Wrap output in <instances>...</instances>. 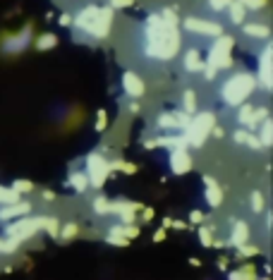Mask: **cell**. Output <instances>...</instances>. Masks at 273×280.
I'll list each match as a JSON object with an SVG mask.
<instances>
[{
  "label": "cell",
  "mask_w": 273,
  "mask_h": 280,
  "mask_svg": "<svg viewBox=\"0 0 273 280\" xmlns=\"http://www.w3.org/2000/svg\"><path fill=\"white\" fill-rule=\"evenodd\" d=\"M151 218H154V211H151V208H146V211H144V218H141V221H151Z\"/></svg>",
  "instance_id": "obj_48"
},
{
  "label": "cell",
  "mask_w": 273,
  "mask_h": 280,
  "mask_svg": "<svg viewBox=\"0 0 273 280\" xmlns=\"http://www.w3.org/2000/svg\"><path fill=\"white\" fill-rule=\"evenodd\" d=\"M91 208H94L96 216H110V201L106 196H96L94 204H91Z\"/></svg>",
  "instance_id": "obj_28"
},
{
  "label": "cell",
  "mask_w": 273,
  "mask_h": 280,
  "mask_svg": "<svg viewBox=\"0 0 273 280\" xmlns=\"http://www.w3.org/2000/svg\"><path fill=\"white\" fill-rule=\"evenodd\" d=\"M168 166L173 175H187L192 170V156L187 151V146H175L170 149V156H168Z\"/></svg>",
  "instance_id": "obj_11"
},
{
  "label": "cell",
  "mask_w": 273,
  "mask_h": 280,
  "mask_svg": "<svg viewBox=\"0 0 273 280\" xmlns=\"http://www.w3.org/2000/svg\"><path fill=\"white\" fill-rule=\"evenodd\" d=\"M225 10H228V15H230V22H233V24H245L247 7L240 2V0H230V5H228Z\"/></svg>",
  "instance_id": "obj_22"
},
{
  "label": "cell",
  "mask_w": 273,
  "mask_h": 280,
  "mask_svg": "<svg viewBox=\"0 0 273 280\" xmlns=\"http://www.w3.org/2000/svg\"><path fill=\"white\" fill-rule=\"evenodd\" d=\"M259 125H261V127H259V141H261L264 149H269V146L273 144V122H271V117H264Z\"/></svg>",
  "instance_id": "obj_23"
},
{
  "label": "cell",
  "mask_w": 273,
  "mask_h": 280,
  "mask_svg": "<svg viewBox=\"0 0 273 280\" xmlns=\"http://www.w3.org/2000/svg\"><path fill=\"white\" fill-rule=\"evenodd\" d=\"M22 196L17 194L12 187H2L0 185V206H5V204H15V201H20Z\"/></svg>",
  "instance_id": "obj_29"
},
{
  "label": "cell",
  "mask_w": 273,
  "mask_h": 280,
  "mask_svg": "<svg viewBox=\"0 0 273 280\" xmlns=\"http://www.w3.org/2000/svg\"><path fill=\"white\" fill-rule=\"evenodd\" d=\"M180 111H185L187 115L196 112V93H194L192 89H187V91L182 93V108H180Z\"/></svg>",
  "instance_id": "obj_26"
},
{
  "label": "cell",
  "mask_w": 273,
  "mask_h": 280,
  "mask_svg": "<svg viewBox=\"0 0 273 280\" xmlns=\"http://www.w3.org/2000/svg\"><path fill=\"white\" fill-rule=\"evenodd\" d=\"M209 2V7L214 10V12H223L228 5H230V0H206Z\"/></svg>",
  "instance_id": "obj_39"
},
{
  "label": "cell",
  "mask_w": 273,
  "mask_h": 280,
  "mask_svg": "<svg viewBox=\"0 0 273 280\" xmlns=\"http://www.w3.org/2000/svg\"><path fill=\"white\" fill-rule=\"evenodd\" d=\"M187 122H190V115H187L185 111L161 112V115H158V120H156L158 130H163V132H185Z\"/></svg>",
  "instance_id": "obj_10"
},
{
  "label": "cell",
  "mask_w": 273,
  "mask_h": 280,
  "mask_svg": "<svg viewBox=\"0 0 273 280\" xmlns=\"http://www.w3.org/2000/svg\"><path fill=\"white\" fill-rule=\"evenodd\" d=\"M108 127V115H106V111H98V115H96V132H103Z\"/></svg>",
  "instance_id": "obj_38"
},
{
  "label": "cell",
  "mask_w": 273,
  "mask_h": 280,
  "mask_svg": "<svg viewBox=\"0 0 273 280\" xmlns=\"http://www.w3.org/2000/svg\"><path fill=\"white\" fill-rule=\"evenodd\" d=\"M120 86H122L125 96H127V98H132V101H139V98L144 96V91H146L144 79H141L136 72H132V70L122 72V77H120Z\"/></svg>",
  "instance_id": "obj_12"
},
{
  "label": "cell",
  "mask_w": 273,
  "mask_h": 280,
  "mask_svg": "<svg viewBox=\"0 0 273 280\" xmlns=\"http://www.w3.org/2000/svg\"><path fill=\"white\" fill-rule=\"evenodd\" d=\"M182 67H185V72H190V75H196V72H201L204 70V57L201 53L196 51V48H190L185 57H182Z\"/></svg>",
  "instance_id": "obj_19"
},
{
  "label": "cell",
  "mask_w": 273,
  "mask_h": 280,
  "mask_svg": "<svg viewBox=\"0 0 273 280\" xmlns=\"http://www.w3.org/2000/svg\"><path fill=\"white\" fill-rule=\"evenodd\" d=\"M144 56L156 60V62H168L177 56L182 38L177 31V15L173 10H161L158 15H151L144 22Z\"/></svg>",
  "instance_id": "obj_1"
},
{
  "label": "cell",
  "mask_w": 273,
  "mask_h": 280,
  "mask_svg": "<svg viewBox=\"0 0 273 280\" xmlns=\"http://www.w3.org/2000/svg\"><path fill=\"white\" fill-rule=\"evenodd\" d=\"M58 22H60V27H72V15H67V12H62Z\"/></svg>",
  "instance_id": "obj_42"
},
{
  "label": "cell",
  "mask_w": 273,
  "mask_h": 280,
  "mask_svg": "<svg viewBox=\"0 0 273 280\" xmlns=\"http://www.w3.org/2000/svg\"><path fill=\"white\" fill-rule=\"evenodd\" d=\"M216 125V115L209 111L204 112H192L190 122L185 127V139H187V146H194V149H201L206 139L211 137V127Z\"/></svg>",
  "instance_id": "obj_4"
},
{
  "label": "cell",
  "mask_w": 273,
  "mask_h": 280,
  "mask_svg": "<svg viewBox=\"0 0 273 280\" xmlns=\"http://www.w3.org/2000/svg\"><path fill=\"white\" fill-rule=\"evenodd\" d=\"M122 232H125V237H127V240H132V237H136V235H139V227H135L132 223L127 225V227L122 225Z\"/></svg>",
  "instance_id": "obj_41"
},
{
  "label": "cell",
  "mask_w": 273,
  "mask_h": 280,
  "mask_svg": "<svg viewBox=\"0 0 273 280\" xmlns=\"http://www.w3.org/2000/svg\"><path fill=\"white\" fill-rule=\"evenodd\" d=\"M120 170H125V172H130V175H132V172L136 170V166H132V163H125V161H122V168H120Z\"/></svg>",
  "instance_id": "obj_46"
},
{
  "label": "cell",
  "mask_w": 273,
  "mask_h": 280,
  "mask_svg": "<svg viewBox=\"0 0 273 280\" xmlns=\"http://www.w3.org/2000/svg\"><path fill=\"white\" fill-rule=\"evenodd\" d=\"M72 27L77 34V41H103L113 27V10L86 5L72 17Z\"/></svg>",
  "instance_id": "obj_2"
},
{
  "label": "cell",
  "mask_w": 273,
  "mask_h": 280,
  "mask_svg": "<svg viewBox=\"0 0 273 280\" xmlns=\"http://www.w3.org/2000/svg\"><path fill=\"white\" fill-rule=\"evenodd\" d=\"M237 249H240V254H242V256H252V254H256V247H247V244L237 247Z\"/></svg>",
  "instance_id": "obj_43"
},
{
  "label": "cell",
  "mask_w": 273,
  "mask_h": 280,
  "mask_svg": "<svg viewBox=\"0 0 273 280\" xmlns=\"http://www.w3.org/2000/svg\"><path fill=\"white\" fill-rule=\"evenodd\" d=\"M249 206H252L254 213H261V211H264V194H261V192H252V196H249Z\"/></svg>",
  "instance_id": "obj_32"
},
{
  "label": "cell",
  "mask_w": 273,
  "mask_h": 280,
  "mask_svg": "<svg viewBox=\"0 0 273 280\" xmlns=\"http://www.w3.org/2000/svg\"><path fill=\"white\" fill-rule=\"evenodd\" d=\"M170 225H173V227H177V230H182V227H185V223H182V221H173Z\"/></svg>",
  "instance_id": "obj_49"
},
{
  "label": "cell",
  "mask_w": 273,
  "mask_h": 280,
  "mask_svg": "<svg viewBox=\"0 0 273 280\" xmlns=\"http://www.w3.org/2000/svg\"><path fill=\"white\" fill-rule=\"evenodd\" d=\"M135 0H110V10H125V7H130Z\"/></svg>",
  "instance_id": "obj_40"
},
{
  "label": "cell",
  "mask_w": 273,
  "mask_h": 280,
  "mask_svg": "<svg viewBox=\"0 0 273 280\" xmlns=\"http://www.w3.org/2000/svg\"><path fill=\"white\" fill-rule=\"evenodd\" d=\"M190 221H192V223H201V221H204V213H201V211H192Z\"/></svg>",
  "instance_id": "obj_44"
},
{
  "label": "cell",
  "mask_w": 273,
  "mask_h": 280,
  "mask_svg": "<svg viewBox=\"0 0 273 280\" xmlns=\"http://www.w3.org/2000/svg\"><path fill=\"white\" fill-rule=\"evenodd\" d=\"M77 232H79V225H77V223H65L60 230H58V240L70 242V240H75V237H77Z\"/></svg>",
  "instance_id": "obj_25"
},
{
  "label": "cell",
  "mask_w": 273,
  "mask_h": 280,
  "mask_svg": "<svg viewBox=\"0 0 273 280\" xmlns=\"http://www.w3.org/2000/svg\"><path fill=\"white\" fill-rule=\"evenodd\" d=\"M67 185H70L77 194H84V192L89 189V177H86L84 170H72V172L67 175Z\"/></svg>",
  "instance_id": "obj_20"
},
{
  "label": "cell",
  "mask_w": 273,
  "mask_h": 280,
  "mask_svg": "<svg viewBox=\"0 0 273 280\" xmlns=\"http://www.w3.org/2000/svg\"><path fill=\"white\" fill-rule=\"evenodd\" d=\"M247 242H249V225H247L245 221H233L228 244H230V247H242Z\"/></svg>",
  "instance_id": "obj_17"
},
{
  "label": "cell",
  "mask_w": 273,
  "mask_h": 280,
  "mask_svg": "<svg viewBox=\"0 0 273 280\" xmlns=\"http://www.w3.org/2000/svg\"><path fill=\"white\" fill-rule=\"evenodd\" d=\"M264 117H269V111H266V108H254V106L247 103V101L237 106V122H240V127H245L249 132L256 130Z\"/></svg>",
  "instance_id": "obj_9"
},
{
  "label": "cell",
  "mask_w": 273,
  "mask_h": 280,
  "mask_svg": "<svg viewBox=\"0 0 273 280\" xmlns=\"http://www.w3.org/2000/svg\"><path fill=\"white\" fill-rule=\"evenodd\" d=\"M108 163L110 161H106V156L98 153V151H94V153H89V156L84 158V172H86V177H89V187L101 189V187L106 185V180H108V175H110Z\"/></svg>",
  "instance_id": "obj_6"
},
{
  "label": "cell",
  "mask_w": 273,
  "mask_h": 280,
  "mask_svg": "<svg viewBox=\"0 0 273 280\" xmlns=\"http://www.w3.org/2000/svg\"><path fill=\"white\" fill-rule=\"evenodd\" d=\"M249 134H252L249 130L240 127V130H235V132H233V141H235V144H240V146H247V139H249Z\"/></svg>",
  "instance_id": "obj_35"
},
{
  "label": "cell",
  "mask_w": 273,
  "mask_h": 280,
  "mask_svg": "<svg viewBox=\"0 0 273 280\" xmlns=\"http://www.w3.org/2000/svg\"><path fill=\"white\" fill-rule=\"evenodd\" d=\"M185 31H190L194 36H201V38H216L223 34V27L218 22H211V19H204V17H187L182 22Z\"/></svg>",
  "instance_id": "obj_8"
},
{
  "label": "cell",
  "mask_w": 273,
  "mask_h": 280,
  "mask_svg": "<svg viewBox=\"0 0 273 280\" xmlns=\"http://www.w3.org/2000/svg\"><path fill=\"white\" fill-rule=\"evenodd\" d=\"M29 211H31L29 201H22V199L15 201V204H5V206H0V221L5 223V221H12V218H22Z\"/></svg>",
  "instance_id": "obj_16"
},
{
  "label": "cell",
  "mask_w": 273,
  "mask_h": 280,
  "mask_svg": "<svg viewBox=\"0 0 273 280\" xmlns=\"http://www.w3.org/2000/svg\"><path fill=\"white\" fill-rule=\"evenodd\" d=\"M43 199H46V201H53L55 194H53V192H43Z\"/></svg>",
  "instance_id": "obj_50"
},
{
  "label": "cell",
  "mask_w": 273,
  "mask_h": 280,
  "mask_svg": "<svg viewBox=\"0 0 273 280\" xmlns=\"http://www.w3.org/2000/svg\"><path fill=\"white\" fill-rule=\"evenodd\" d=\"M228 280H256L254 276V266H245V268H240V271H233Z\"/></svg>",
  "instance_id": "obj_30"
},
{
  "label": "cell",
  "mask_w": 273,
  "mask_h": 280,
  "mask_svg": "<svg viewBox=\"0 0 273 280\" xmlns=\"http://www.w3.org/2000/svg\"><path fill=\"white\" fill-rule=\"evenodd\" d=\"M29 43H31V27H24L22 31H17L15 36H7L2 41V53H10V56L22 53Z\"/></svg>",
  "instance_id": "obj_13"
},
{
  "label": "cell",
  "mask_w": 273,
  "mask_h": 280,
  "mask_svg": "<svg viewBox=\"0 0 273 280\" xmlns=\"http://www.w3.org/2000/svg\"><path fill=\"white\" fill-rule=\"evenodd\" d=\"M106 242H108V244H115V247H125V244H130V240H127L125 232H122V223L110 225L108 232H106Z\"/></svg>",
  "instance_id": "obj_21"
},
{
  "label": "cell",
  "mask_w": 273,
  "mask_h": 280,
  "mask_svg": "<svg viewBox=\"0 0 273 280\" xmlns=\"http://www.w3.org/2000/svg\"><path fill=\"white\" fill-rule=\"evenodd\" d=\"M165 240V230H156L154 232V242H163Z\"/></svg>",
  "instance_id": "obj_45"
},
{
  "label": "cell",
  "mask_w": 273,
  "mask_h": 280,
  "mask_svg": "<svg viewBox=\"0 0 273 280\" xmlns=\"http://www.w3.org/2000/svg\"><path fill=\"white\" fill-rule=\"evenodd\" d=\"M130 101H132V98H130ZM127 111H130V112H139V103H135V101H132V103L127 106Z\"/></svg>",
  "instance_id": "obj_47"
},
{
  "label": "cell",
  "mask_w": 273,
  "mask_h": 280,
  "mask_svg": "<svg viewBox=\"0 0 273 280\" xmlns=\"http://www.w3.org/2000/svg\"><path fill=\"white\" fill-rule=\"evenodd\" d=\"M242 29H245L247 36H252V38H269L271 36V29L266 24H261V22H249Z\"/></svg>",
  "instance_id": "obj_24"
},
{
  "label": "cell",
  "mask_w": 273,
  "mask_h": 280,
  "mask_svg": "<svg viewBox=\"0 0 273 280\" xmlns=\"http://www.w3.org/2000/svg\"><path fill=\"white\" fill-rule=\"evenodd\" d=\"M256 89V77L249 72H235L220 84V101L230 108H237L240 103L249 101V96Z\"/></svg>",
  "instance_id": "obj_3"
},
{
  "label": "cell",
  "mask_w": 273,
  "mask_h": 280,
  "mask_svg": "<svg viewBox=\"0 0 273 280\" xmlns=\"http://www.w3.org/2000/svg\"><path fill=\"white\" fill-rule=\"evenodd\" d=\"M17 247H20V242H17V240H12V237L0 240V252H2V254H12Z\"/></svg>",
  "instance_id": "obj_33"
},
{
  "label": "cell",
  "mask_w": 273,
  "mask_h": 280,
  "mask_svg": "<svg viewBox=\"0 0 273 280\" xmlns=\"http://www.w3.org/2000/svg\"><path fill=\"white\" fill-rule=\"evenodd\" d=\"M204 187H206V204L211 206V208H218L220 204H223V189H220V185L214 180V177H209V175H204Z\"/></svg>",
  "instance_id": "obj_18"
},
{
  "label": "cell",
  "mask_w": 273,
  "mask_h": 280,
  "mask_svg": "<svg viewBox=\"0 0 273 280\" xmlns=\"http://www.w3.org/2000/svg\"><path fill=\"white\" fill-rule=\"evenodd\" d=\"M135 211H139V204H135V201H125V199L110 201V213L117 216L122 225H130L135 221Z\"/></svg>",
  "instance_id": "obj_15"
},
{
  "label": "cell",
  "mask_w": 273,
  "mask_h": 280,
  "mask_svg": "<svg viewBox=\"0 0 273 280\" xmlns=\"http://www.w3.org/2000/svg\"><path fill=\"white\" fill-rule=\"evenodd\" d=\"M233 46H235V38H230L225 34L216 36V41L211 43V51H209V60L204 65L211 67V70H216V72L228 70L233 65Z\"/></svg>",
  "instance_id": "obj_5"
},
{
  "label": "cell",
  "mask_w": 273,
  "mask_h": 280,
  "mask_svg": "<svg viewBox=\"0 0 273 280\" xmlns=\"http://www.w3.org/2000/svg\"><path fill=\"white\" fill-rule=\"evenodd\" d=\"M242 5H245L247 10H254V12H259V10H264L266 7V2L269 0H240Z\"/></svg>",
  "instance_id": "obj_36"
},
{
  "label": "cell",
  "mask_w": 273,
  "mask_h": 280,
  "mask_svg": "<svg viewBox=\"0 0 273 280\" xmlns=\"http://www.w3.org/2000/svg\"><path fill=\"white\" fill-rule=\"evenodd\" d=\"M43 221H46V216H22V218H17L15 223H10L5 227V235L17 240V242L31 240L39 230H43Z\"/></svg>",
  "instance_id": "obj_7"
},
{
  "label": "cell",
  "mask_w": 273,
  "mask_h": 280,
  "mask_svg": "<svg viewBox=\"0 0 273 280\" xmlns=\"http://www.w3.org/2000/svg\"><path fill=\"white\" fill-rule=\"evenodd\" d=\"M55 46H58V36L55 34H43V36L36 38V48L39 51H51Z\"/></svg>",
  "instance_id": "obj_27"
},
{
  "label": "cell",
  "mask_w": 273,
  "mask_h": 280,
  "mask_svg": "<svg viewBox=\"0 0 273 280\" xmlns=\"http://www.w3.org/2000/svg\"><path fill=\"white\" fill-rule=\"evenodd\" d=\"M256 84L264 86V91H271V46L266 43L259 56V70H256Z\"/></svg>",
  "instance_id": "obj_14"
},
{
  "label": "cell",
  "mask_w": 273,
  "mask_h": 280,
  "mask_svg": "<svg viewBox=\"0 0 273 280\" xmlns=\"http://www.w3.org/2000/svg\"><path fill=\"white\" fill-rule=\"evenodd\" d=\"M31 187H34V185H31L29 180H15V182H12V189H15L20 196L27 194V192H31Z\"/></svg>",
  "instance_id": "obj_34"
},
{
  "label": "cell",
  "mask_w": 273,
  "mask_h": 280,
  "mask_svg": "<svg viewBox=\"0 0 273 280\" xmlns=\"http://www.w3.org/2000/svg\"><path fill=\"white\" fill-rule=\"evenodd\" d=\"M43 230L51 235V237H58V230H60V221L55 218V216H46V221H43Z\"/></svg>",
  "instance_id": "obj_31"
},
{
  "label": "cell",
  "mask_w": 273,
  "mask_h": 280,
  "mask_svg": "<svg viewBox=\"0 0 273 280\" xmlns=\"http://www.w3.org/2000/svg\"><path fill=\"white\" fill-rule=\"evenodd\" d=\"M199 242H201L204 247H211V244H214V240H211V230H209V227H199Z\"/></svg>",
  "instance_id": "obj_37"
}]
</instances>
